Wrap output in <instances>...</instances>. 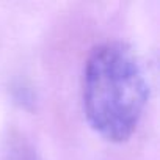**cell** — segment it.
Wrapping results in <instances>:
<instances>
[{
    "instance_id": "1",
    "label": "cell",
    "mask_w": 160,
    "mask_h": 160,
    "mask_svg": "<svg viewBox=\"0 0 160 160\" xmlns=\"http://www.w3.org/2000/svg\"><path fill=\"white\" fill-rule=\"evenodd\" d=\"M148 91L144 69L130 46L108 41L91 50L83 68L82 101L90 126L101 137L115 143L129 140L143 116Z\"/></svg>"
}]
</instances>
